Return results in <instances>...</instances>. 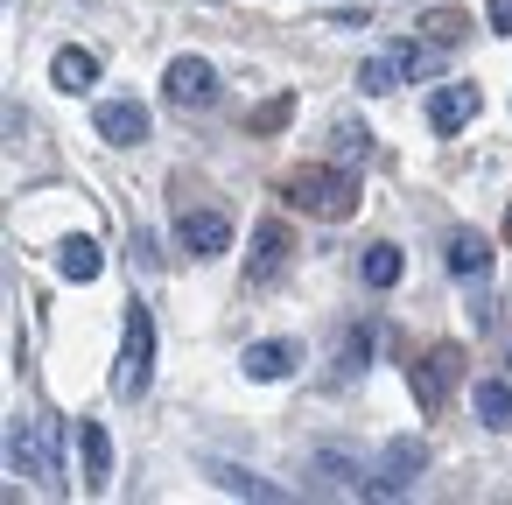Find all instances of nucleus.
<instances>
[{
    "mask_svg": "<svg viewBox=\"0 0 512 505\" xmlns=\"http://www.w3.org/2000/svg\"><path fill=\"white\" fill-rule=\"evenodd\" d=\"M281 197L295 204V211H309V218H323V225H344L351 211H358V183H351V169H295L288 183H281Z\"/></svg>",
    "mask_w": 512,
    "mask_h": 505,
    "instance_id": "f257e3e1",
    "label": "nucleus"
},
{
    "mask_svg": "<svg viewBox=\"0 0 512 505\" xmlns=\"http://www.w3.org/2000/svg\"><path fill=\"white\" fill-rule=\"evenodd\" d=\"M155 379V316L134 302L127 309V330H120V358H113V393L120 400H141Z\"/></svg>",
    "mask_w": 512,
    "mask_h": 505,
    "instance_id": "f03ea898",
    "label": "nucleus"
},
{
    "mask_svg": "<svg viewBox=\"0 0 512 505\" xmlns=\"http://www.w3.org/2000/svg\"><path fill=\"white\" fill-rule=\"evenodd\" d=\"M162 99H169V106H183V113L218 106V71H211L204 57H176V64L162 71Z\"/></svg>",
    "mask_w": 512,
    "mask_h": 505,
    "instance_id": "7ed1b4c3",
    "label": "nucleus"
},
{
    "mask_svg": "<svg viewBox=\"0 0 512 505\" xmlns=\"http://www.w3.org/2000/svg\"><path fill=\"white\" fill-rule=\"evenodd\" d=\"M92 127H99V141H113V148H141V141H148V106H141V99H99V106H92Z\"/></svg>",
    "mask_w": 512,
    "mask_h": 505,
    "instance_id": "20e7f679",
    "label": "nucleus"
},
{
    "mask_svg": "<svg viewBox=\"0 0 512 505\" xmlns=\"http://www.w3.org/2000/svg\"><path fill=\"white\" fill-rule=\"evenodd\" d=\"M176 239H183L190 260H218V253H232V218L225 211H183Z\"/></svg>",
    "mask_w": 512,
    "mask_h": 505,
    "instance_id": "39448f33",
    "label": "nucleus"
},
{
    "mask_svg": "<svg viewBox=\"0 0 512 505\" xmlns=\"http://www.w3.org/2000/svg\"><path fill=\"white\" fill-rule=\"evenodd\" d=\"M456 379H463V351H456V344H435V351L414 365V400H421V407H442Z\"/></svg>",
    "mask_w": 512,
    "mask_h": 505,
    "instance_id": "423d86ee",
    "label": "nucleus"
},
{
    "mask_svg": "<svg viewBox=\"0 0 512 505\" xmlns=\"http://www.w3.org/2000/svg\"><path fill=\"white\" fill-rule=\"evenodd\" d=\"M421 463H428V449H421V435H393L386 449H379V491H407L414 477H421Z\"/></svg>",
    "mask_w": 512,
    "mask_h": 505,
    "instance_id": "0eeeda50",
    "label": "nucleus"
},
{
    "mask_svg": "<svg viewBox=\"0 0 512 505\" xmlns=\"http://www.w3.org/2000/svg\"><path fill=\"white\" fill-rule=\"evenodd\" d=\"M288 246H295L288 225H260V232H253V253H246V288H267V281L288 267Z\"/></svg>",
    "mask_w": 512,
    "mask_h": 505,
    "instance_id": "6e6552de",
    "label": "nucleus"
},
{
    "mask_svg": "<svg viewBox=\"0 0 512 505\" xmlns=\"http://www.w3.org/2000/svg\"><path fill=\"white\" fill-rule=\"evenodd\" d=\"M50 85H57V92H92V85H99V57H92L85 43H64V50L50 57Z\"/></svg>",
    "mask_w": 512,
    "mask_h": 505,
    "instance_id": "1a4fd4ad",
    "label": "nucleus"
},
{
    "mask_svg": "<svg viewBox=\"0 0 512 505\" xmlns=\"http://www.w3.org/2000/svg\"><path fill=\"white\" fill-rule=\"evenodd\" d=\"M477 120V85H442L435 99H428V127L435 134H456V127H470Z\"/></svg>",
    "mask_w": 512,
    "mask_h": 505,
    "instance_id": "9d476101",
    "label": "nucleus"
},
{
    "mask_svg": "<svg viewBox=\"0 0 512 505\" xmlns=\"http://www.w3.org/2000/svg\"><path fill=\"white\" fill-rule=\"evenodd\" d=\"M246 379H260V386H274V379H288L295 372V351L281 344V337H260V344H246Z\"/></svg>",
    "mask_w": 512,
    "mask_h": 505,
    "instance_id": "9b49d317",
    "label": "nucleus"
},
{
    "mask_svg": "<svg viewBox=\"0 0 512 505\" xmlns=\"http://www.w3.org/2000/svg\"><path fill=\"white\" fill-rule=\"evenodd\" d=\"M449 274H463V281L477 274V281H484V274H491V239H484V232H470V225H463V232H449Z\"/></svg>",
    "mask_w": 512,
    "mask_h": 505,
    "instance_id": "f8f14e48",
    "label": "nucleus"
},
{
    "mask_svg": "<svg viewBox=\"0 0 512 505\" xmlns=\"http://www.w3.org/2000/svg\"><path fill=\"white\" fill-rule=\"evenodd\" d=\"M57 274H64V281H99V274H106L99 239H64V246H57Z\"/></svg>",
    "mask_w": 512,
    "mask_h": 505,
    "instance_id": "ddd939ff",
    "label": "nucleus"
},
{
    "mask_svg": "<svg viewBox=\"0 0 512 505\" xmlns=\"http://www.w3.org/2000/svg\"><path fill=\"white\" fill-rule=\"evenodd\" d=\"M470 407L484 428H512V379H477L470 386Z\"/></svg>",
    "mask_w": 512,
    "mask_h": 505,
    "instance_id": "4468645a",
    "label": "nucleus"
},
{
    "mask_svg": "<svg viewBox=\"0 0 512 505\" xmlns=\"http://www.w3.org/2000/svg\"><path fill=\"white\" fill-rule=\"evenodd\" d=\"M365 288H400V274H407V260H400V246H365Z\"/></svg>",
    "mask_w": 512,
    "mask_h": 505,
    "instance_id": "2eb2a0df",
    "label": "nucleus"
},
{
    "mask_svg": "<svg viewBox=\"0 0 512 505\" xmlns=\"http://www.w3.org/2000/svg\"><path fill=\"white\" fill-rule=\"evenodd\" d=\"M78 463H85V477H106L113 470V442H106L99 421H78Z\"/></svg>",
    "mask_w": 512,
    "mask_h": 505,
    "instance_id": "dca6fc26",
    "label": "nucleus"
},
{
    "mask_svg": "<svg viewBox=\"0 0 512 505\" xmlns=\"http://www.w3.org/2000/svg\"><path fill=\"white\" fill-rule=\"evenodd\" d=\"M400 78H407V71H400V57H365V64H358V85H365L372 99H386Z\"/></svg>",
    "mask_w": 512,
    "mask_h": 505,
    "instance_id": "f3484780",
    "label": "nucleus"
},
{
    "mask_svg": "<svg viewBox=\"0 0 512 505\" xmlns=\"http://www.w3.org/2000/svg\"><path fill=\"white\" fill-rule=\"evenodd\" d=\"M309 470H316V477H330L337 491H365V470H358L351 456H330V449H323V456H309Z\"/></svg>",
    "mask_w": 512,
    "mask_h": 505,
    "instance_id": "a211bd4d",
    "label": "nucleus"
},
{
    "mask_svg": "<svg viewBox=\"0 0 512 505\" xmlns=\"http://www.w3.org/2000/svg\"><path fill=\"white\" fill-rule=\"evenodd\" d=\"M288 120H295V92H274V99L253 106V134H281Z\"/></svg>",
    "mask_w": 512,
    "mask_h": 505,
    "instance_id": "6ab92c4d",
    "label": "nucleus"
},
{
    "mask_svg": "<svg viewBox=\"0 0 512 505\" xmlns=\"http://www.w3.org/2000/svg\"><path fill=\"white\" fill-rule=\"evenodd\" d=\"M218 484H225V491H239V498H281L274 484H260V477H246V470H232V463H218Z\"/></svg>",
    "mask_w": 512,
    "mask_h": 505,
    "instance_id": "aec40b11",
    "label": "nucleus"
},
{
    "mask_svg": "<svg viewBox=\"0 0 512 505\" xmlns=\"http://www.w3.org/2000/svg\"><path fill=\"white\" fill-rule=\"evenodd\" d=\"M365 358H372V330H351V337H344V351H337V372L351 379V372H358Z\"/></svg>",
    "mask_w": 512,
    "mask_h": 505,
    "instance_id": "412c9836",
    "label": "nucleus"
},
{
    "mask_svg": "<svg viewBox=\"0 0 512 505\" xmlns=\"http://www.w3.org/2000/svg\"><path fill=\"white\" fill-rule=\"evenodd\" d=\"M463 29H470V22H463L456 8H442V15H428V36H435V43H463Z\"/></svg>",
    "mask_w": 512,
    "mask_h": 505,
    "instance_id": "4be33fe9",
    "label": "nucleus"
},
{
    "mask_svg": "<svg viewBox=\"0 0 512 505\" xmlns=\"http://www.w3.org/2000/svg\"><path fill=\"white\" fill-rule=\"evenodd\" d=\"M400 71H407V78H428V71H435V50L407 43V50H400Z\"/></svg>",
    "mask_w": 512,
    "mask_h": 505,
    "instance_id": "5701e85b",
    "label": "nucleus"
},
{
    "mask_svg": "<svg viewBox=\"0 0 512 505\" xmlns=\"http://www.w3.org/2000/svg\"><path fill=\"white\" fill-rule=\"evenodd\" d=\"M484 29L491 36H512V0H484Z\"/></svg>",
    "mask_w": 512,
    "mask_h": 505,
    "instance_id": "b1692460",
    "label": "nucleus"
},
{
    "mask_svg": "<svg viewBox=\"0 0 512 505\" xmlns=\"http://www.w3.org/2000/svg\"><path fill=\"white\" fill-rule=\"evenodd\" d=\"M337 141H344V162H358V155H372V134H358V127H337Z\"/></svg>",
    "mask_w": 512,
    "mask_h": 505,
    "instance_id": "393cba45",
    "label": "nucleus"
},
{
    "mask_svg": "<svg viewBox=\"0 0 512 505\" xmlns=\"http://www.w3.org/2000/svg\"><path fill=\"white\" fill-rule=\"evenodd\" d=\"M505 239H512V211H505Z\"/></svg>",
    "mask_w": 512,
    "mask_h": 505,
    "instance_id": "a878e982",
    "label": "nucleus"
},
{
    "mask_svg": "<svg viewBox=\"0 0 512 505\" xmlns=\"http://www.w3.org/2000/svg\"><path fill=\"white\" fill-rule=\"evenodd\" d=\"M505 358H512V351H505Z\"/></svg>",
    "mask_w": 512,
    "mask_h": 505,
    "instance_id": "bb28decb",
    "label": "nucleus"
}]
</instances>
